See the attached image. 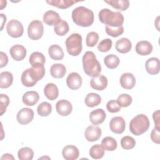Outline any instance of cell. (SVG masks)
<instances>
[{"mask_svg": "<svg viewBox=\"0 0 160 160\" xmlns=\"http://www.w3.org/2000/svg\"><path fill=\"white\" fill-rule=\"evenodd\" d=\"M71 16L73 22L81 27L91 26L94 19L93 11L82 6L74 8L72 11Z\"/></svg>", "mask_w": 160, "mask_h": 160, "instance_id": "obj_1", "label": "cell"}, {"mask_svg": "<svg viewBox=\"0 0 160 160\" xmlns=\"http://www.w3.org/2000/svg\"><path fill=\"white\" fill-rule=\"evenodd\" d=\"M99 21L106 26L112 28L122 26L124 18L122 14L119 11H112L109 9L104 8L98 14Z\"/></svg>", "mask_w": 160, "mask_h": 160, "instance_id": "obj_2", "label": "cell"}, {"mask_svg": "<svg viewBox=\"0 0 160 160\" xmlns=\"http://www.w3.org/2000/svg\"><path fill=\"white\" fill-rule=\"evenodd\" d=\"M82 62L84 71L88 76L95 77L100 74L101 66L93 52L86 51L82 58Z\"/></svg>", "mask_w": 160, "mask_h": 160, "instance_id": "obj_3", "label": "cell"}, {"mask_svg": "<svg viewBox=\"0 0 160 160\" xmlns=\"http://www.w3.org/2000/svg\"><path fill=\"white\" fill-rule=\"evenodd\" d=\"M45 74L44 66L31 67L24 70L21 77L22 84L26 87L34 86L38 81L41 80Z\"/></svg>", "mask_w": 160, "mask_h": 160, "instance_id": "obj_4", "label": "cell"}, {"mask_svg": "<svg viewBox=\"0 0 160 160\" xmlns=\"http://www.w3.org/2000/svg\"><path fill=\"white\" fill-rule=\"evenodd\" d=\"M149 118L143 114H139L134 117L129 123L131 132L136 136H140L146 132L149 128Z\"/></svg>", "mask_w": 160, "mask_h": 160, "instance_id": "obj_5", "label": "cell"}, {"mask_svg": "<svg viewBox=\"0 0 160 160\" xmlns=\"http://www.w3.org/2000/svg\"><path fill=\"white\" fill-rule=\"evenodd\" d=\"M82 36L79 33H72L65 41L67 51L72 56H78L82 51Z\"/></svg>", "mask_w": 160, "mask_h": 160, "instance_id": "obj_6", "label": "cell"}, {"mask_svg": "<svg viewBox=\"0 0 160 160\" xmlns=\"http://www.w3.org/2000/svg\"><path fill=\"white\" fill-rule=\"evenodd\" d=\"M44 26L39 20L32 21L28 28V37L32 40L39 39L43 35Z\"/></svg>", "mask_w": 160, "mask_h": 160, "instance_id": "obj_7", "label": "cell"}, {"mask_svg": "<svg viewBox=\"0 0 160 160\" xmlns=\"http://www.w3.org/2000/svg\"><path fill=\"white\" fill-rule=\"evenodd\" d=\"M8 34L12 38H18L21 37L24 32L22 24L17 19L10 20L6 26Z\"/></svg>", "mask_w": 160, "mask_h": 160, "instance_id": "obj_8", "label": "cell"}, {"mask_svg": "<svg viewBox=\"0 0 160 160\" xmlns=\"http://www.w3.org/2000/svg\"><path fill=\"white\" fill-rule=\"evenodd\" d=\"M34 116V111L32 109L24 108L18 111L16 119L20 124L24 125L31 122L33 120Z\"/></svg>", "mask_w": 160, "mask_h": 160, "instance_id": "obj_9", "label": "cell"}, {"mask_svg": "<svg viewBox=\"0 0 160 160\" xmlns=\"http://www.w3.org/2000/svg\"><path fill=\"white\" fill-rule=\"evenodd\" d=\"M126 128V122L123 118L116 116L112 118L109 122L110 130L115 134L122 133Z\"/></svg>", "mask_w": 160, "mask_h": 160, "instance_id": "obj_10", "label": "cell"}, {"mask_svg": "<svg viewBox=\"0 0 160 160\" xmlns=\"http://www.w3.org/2000/svg\"><path fill=\"white\" fill-rule=\"evenodd\" d=\"M101 134L102 131L99 126L91 125L86 128L84 132V136L88 141L94 142L100 138Z\"/></svg>", "mask_w": 160, "mask_h": 160, "instance_id": "obj_11", "label": "cell"}, {"mask_svg": "<svg viewBox=\"0 0 160 160\" xmlns=\"http://www.w3.org/2000/svg\"><path fill=\"white\" fill-rule=\"evenodd\" d=\"M82 80L81 76L76 72H71L66 78V84L72 90H76L81 88Z\"/></svg>", "mask_w": 160, "mask_h": 160, "instance_id": "obj_12", "label": "cell"}, {"mask_svg": "<svg viewBox=\"0 0 160 160\" xmlns=\"http://www.w3.org/2000/svg\"><path fill=\"white\" fill-rule=\"evenodd\" d=\"M56 109L59 115L62 116H67L71 113L72 111V106L69 101L61 99L56 102Z\"/></svg>", "mask_w": 160, "mask_h": 160, "instance_id": "obj_13", "label": "cell"}, {"mask_svg": "<svg viewBox=\"0 0 160 160\" xmlns=\"http://www.w3.org/2000/svg\"><path fill=\"white\" fill-rule=\"evenodd\" d=\"M108 79L104 75L99 74L97 76L92 77L90 80L91 87L98 91L104 90L108 86Z\"/></svg>", "mask_w": 160, "mask_h": 160, "instance_id": "obj_14", "label": "cell"}, {"mask_svg": "<svg viewBox=\"0 0 160 160\" xmlns=\"http://www.w3.org/2000/svg\"><path fill=\"white\" fill-rule=\"evenodd\" d=\"M9 53L13 59L20 61L25 58L27 51L22 45L15 44L10 48Z\"/></svg>", "mask_w": 160, "mask_h": 160, "instance_id": "obj_15", "label": "cell"}, {"mask_svg": "<svg viewBox=\"0 0 160 160\" xmlns=\"http://www.w3.org/2000/svg\"><path fill=\"white\" fill-rule=\"evenodd\" d=\"M62 155L66 160H75L79 158V151L74 145H67L62 150Z\"/></svg>", "mask_w": 160, "mask_h": 160, "instance_id": "obj_16", "label": "cell"}, {"mask_svg": "<svg viewBox=\"0 0 160 160\" xmlns=\"http://www.w3.org/2000/svg\"><path fill=\"white\" fill-rule=\"evenodd\" d=\"M119 82L122 88L126 89H131L135 86L136 78L132 73L125 72L120 77Z\"/></svg>", "mask_w": 160, "mask_h": 160, "instance_id": "obj_17", "label": "cell"}, {"mask_svg": "<svg viewBox=\"0 0 160 160\" xmlns=\"http://www.w3.org/2000/svg\"><path fill=\"white\" fill-rule=\"evenodd\" d=\"M106 118L105 111L101 108L92 111L89 116L90 121L94 125H98L102 123Z\"/></svg>", "mask_w": 160, "mask_h": 160, "instance_id": "obj_18", "label": "cell"}, {"mask_svg": "<svg viewBox=\"0 0 160 160\" xmlns=\"http://www.w3.org/2000/svg\"><path fill=\"white\" fill-rule=\"evenodd\" d=\"M147 72L151 75H156L159 72V59L157 58H150L145 63Z\"/></svg>", "mask_w": 160, "mask_h": 160, "instance_id": "obj_19", "label": "cell"}, {"mask_svg": "<svg viewBox=\"0 0 160 160\" xmlns=\"http://www.w3.org/2000/svg\"><path fill=\"white\" fill-rule=\"evenodd\" d=\"M153 47L152 44L148 41H140L136 45V51L141 56H147L151 53Z\"/></svg>", "mask_w": 160, "mask_h": 160, "instance_id": "obj_20", "label": "cell"}, {"mask_svg": "<svg viewBox=\"0 0 160 160\" xmlns=\"http://www.w3.org/2000/svg\"><path fill=\"white\" fill-rule=\"evenodd\" d=\"M115 48L119 52L125 54L131 51L132 48V43L129 39L122 38L116 42Z\"/></svg>", "mask_w": 160, "mask_h": 160, "instance_id": "obj_21", "label": "cell"}, {"mask_svg": "<svg viewBox=\"0 0 160 160\" xmlns=\"http://www.w3.org/2000/svg\"><path fill=\"white\" fill-rule=\"evenodd\" d=\"M39 99V94L34 91H29L25 92L22 96V102L28 106L35 105Z\"/></svg>", "mask_w": 160, "mask_h": 160, "instance_id": "obj_22", "label": "cell"}, {"mask_svg": "<svg viewBox=\"0 0 160 160\" xmlns=\"http://www.w3.org/2000/svg\"><path fill=\"white\" fill-rule=\"evenodd\" d=\"M29 62L31 65V67H39L41 66H44L46 58L42 52L35 51L30 55L29 58Z\"/></svg>", "mask_w": 160, "mask_h": 160, "instance_id": "obj_23", "label": "cell"}, {"mask_svg": "<svg viewBox=\"0 0 160 160\" xmlns=\"http://www.w3.org/2000/svg\"><path fill=\"white\" fill-rule=\"evenodd\" d=\"M44 94L45 96L49 100H54L59 96V89L58 86L52 83H48L44 88Z\"/></svg>", "mask_w": 160, "mask_h": 160, "instance_id": "obj_24", "label": "cell"}, {"mask_svg": "<svg viewBox=\"0 0 160 160\" xmlns=\"http://www.w3.org/2000/svg\"><path fill=\"white\" fill-rule=\"evenodd\" d=\"M42 19L43 22L48 26H53L59 21L61 18L57 12L52 10H48L44 14Z\"/></svg>", "mask_w": 160, "mask_h": 160, "instance_id": "obj_25", "label": "cell"}, {"mask_svg": "<svg viewBox=\"0 0 160 160\" xmlns=\"http://www.w3.org/2000/svg\"><path fill=\"white\" fill-rule=\"evenodd\" d=\"M48 54L51 59L56 61L61 60L64 56L62 48L58 44L50 46L48 48Z\"/></svg>", "mask_w": 160, "mask_h": 160, "instance_id": "obj_26", "label": "cell"}, {"mask_svg": "<svg viewBox=\"0 0 160 160\" xmlns=\"http://www.w3.org/2000/svg\"><path fill=\"white\" fill-rule=\"evenodd\" d=\"M66 73V68L61 63L53 64L50 68V74L54 78H62Z\"/></svg>", "mask_w": 160, "mask_h": 160, "instance_id": "obj_27", "label": "cell"}, {"mask_svg": "<svg viewBox=\"0 0 160 160\" xmlns=\"http://www.w3.org/2000/svg\"><path fill=\"white\" fill-rule=\"evenodd\" d=\"M54 30L57 35L63 36L68 32L69 27L68 23L66 21L61 19L54 25Z\"/></svg>", "mask_w": 160, "mask_h": 160, "instance_id": "obj_28", "label": "cell"}, {"mask_svg": "<svg viewBox=\"0 0 160 160\" xmlns=\"http://www.w3.org/2000/svg\"><path fill=\"white\" fill-rule=\"evenodd\" d=\"M13 82V76L11 72L2 71L0 73V88H8Z\"/></svg>", "mask_w": 160, "mask_h": 160, "instance_id": "obj_29", "label": "cell"}, {"mask_svg": "<svg viewBox=\"0 0 160 160\" xmlns=\"http://www.w3.org/2000/svg\"><path fill=\"white\" fill-rule=\"evenodd\" d=\"M84 102L88 107L93 108L101 102V97L97 93L90 92L87 94Z\"/></svg>", "mask_w": 160, "mask_h": 160, "instance_id": "obj_30", "label": "cell"}, {"mask_svg": "<svg viewBox=\"0 0 160 160\" xmlns=\"http://www.w3.org/2000/svg\"><path fill=\"white\" fill-rule=\"evenodd\" d=\"M79 2V1H74V0H50L46 1V2L49 4L57 7L60 9H66L74 4Z\"/></svg>", "mask_w": 160, "mask_h": 160, "instance_id": "obj_31", "label": "cell"}, {"mask_svg": "<svg viewBox=\"0 0 160 160\" xmlns=\"http://www.w3.org/2000/svg\"><path fill=\"white\" fill-rule=\"evenodd\" d=\"M104 1L114 8L122 11H126L129 6V1L128 0H104Z\"/></svg>", "mask_w": 160, "mask_h": 160, "instance_id": "obj_32", "label": "cell"}, {"mask_svg": "<svg viewBox=\"0 0 160 160\" xmlns=\"http://www.w3.org/2000/svg\"><path fill=\"white\" fill-rule=\"evenodd\" d=\"M104 62L106 66L111 69L116 68L120 62L119 58L115 54H108L104 58Z\"/></svg>", "mask_w": 160, "mask_h": 160, "instance_id": "obj_33", "label": "cell"}, {"mask_svg": "<svg viewBox=\"0 0 160 160\" xmlns=\"http://www.w3.org/2000/svg\"><path fill=\"white\" fill-rule=\"evenodd\" d=\"M101 146L103 147L104 150L108 151H114L118 146L116 140L111 136H106L101 141Z\"/></svg>", "mask_w": 160, "mask_h": 160, "instance_id": "obj_34", "label": "cell"}, {"mask_svg": "<svg viewBox=\"0 0 160 160\" xmlns=\"http://www.w3.org/2000/svg\"><path fill=\"white\" fill-rule=\"evenodd\" d=\"M89 156L94 159H99L102 158L104 155V149L101 144L93 145L89 149Z\"/></svg>", "mask_w": 160, "mask_h": 160, "instance_id": "obj_35", "label": "cell"}, {"mask_svg": "<svg viewBox=\"0 0 160 160\" xmlns=\"http://www.w3.org/2000/svg\"><path fill=\"white\" fill-rule=\"evenodd\" d=\"M18 157L20 160H31L34 157V151L28 147L22 148L18 152Z\"/></svg>", "mask_w": 160, "mask_h": 160, "instance_id": "obj_36", "label": "cell"}, {"mask_svg": "<svg viewBox=\"0 0 160 160\" xmlns=\"http://www.w3.org/2000/svg\"><path fill=\"white\" fill-rule=\"evenodd\" d=\"M52 112V106L48 102H42L37 108V112L38 115L42 117L49 116Z\"/></svg>", "mask_w": 160, "mask_h": 160, "instance_id": "obj_37", "label": "cell"}, {"mask_svg": "<svg viewBox=\"0 0 160 160\" xmlns=\"http://www.w3.org/2000/svg\"><path fill=\"white\" fill-rule=\"evenodd\" d=\"M136 145L135 139L130 136H125L121 138V146L124 149H131Z\"/></svg>", "mask_w": 160, "mask_h": 160, "instance_id": "obj_38", "label": "cell"}, {"mask_svg": "<svg viewBox=\"0 0 160 160\" xmlns=\"http://www.w3.org/2000/svg\"><path fill=\"white\" fill-rule=\"evenodd\" d=\"M99 40V35L94 31L88 33L86 38V44L88 47H94L98 43Z\"/></svg>", "mask_w": 160, "mask_h": 160, "instance_id": "obj_39", "label": "cell"}, {"mask_svg": "<svg viewBox=\"0 0 160 160\" xmlns=\"http://www.w3.org/2000/svg\"><path fill=\"white\" fill-rule=\"evenodd\" d=\"M117 101L119 106L122 108L128 107L132 102V97L128 94H121L118 97Z\"/></svg>", "mask_w": 160, "mask_h": 160, "instance_id": "obj_40", "label": "cell"}, {"mask_svg": "<svg viewBox=\"0 0 160 160\" xmlns=\"http://www.w3.org/2000/svg\"><path fill=\"white\" fill-rule=\"evenodd\" d=\"M112 45V41L111 39L106 38L102 39L98 45V49L102 52H106L109 51Z\"/></svg>", "mask_w": 160, "mask_h": 160, "instance_id": "obj_41", "label": "cell"}, {"mask_svg": "<svg viewBox=\"0 0 160 160\" xmlns=\"http://www.w3.org/2000/svg\"><path fill=\"white\" fill-rule=\"evenodd\" d=\"M106 32L108 35L113 38L118 37L124 32V27L121 26L119 28H112L106 26Z\"/></svg>", "mask_w": 160, "mask_h": 160, "instance_id": "obj_42", "label": "cell"}, {"mask_svg": "<svg viewBox=\"0 0 160 160\" xmlns=\"http://www.w3.org/2000/svg\"><path fill=\"white\" fill-rule=\"evenodd\" d=\"M121 106L118 104L117 100L112 99L109 101L106 104V108L108 111L111 113L118 112L121 110Z\"/></svg>", "mask_w": 160, "mask_h": 160, "instance_id": "obj_43", "label": "cell"}, {"mask_svg": "<svg viewBox=\"0 0 160 160\" xmlns=\"http://www.w3.org/2000/svg\"><path fill=\"white\" fill-rule=\"evenodd\" d=\"M1 116H2L6 111V108L9 104V97L6 94H1Z\"/></svg>", "mask_w": 160, "mask_h": 160, "instance_id": "obj_44", "label": "cell"}, {"mask_svg": "<svg viewBox=\"0 0 160 160\" xmlns=\"http://www.w3.org/2000/svg\"><path fill=\"white\" fill-rule=\"evenodd\" d=\"M151 139L156 144L160 143V136H159V131L154 128L151 132Z\"/></svg>", "mask_w": 160, "mask_h": 160, "instance_id": "obj_45", "label": "cell"}, {"mask_svg": "<svg viewBox=\"0 0 160 160\" xmlns=\"http://www.w3.org/2000/svg\"><path fill=\"white\" fill-rule=\"evenodd\" d=\"M152 118L155 124L154 128L159 130L160 129V122H159V110L154 111L152 114Z\"/></svg>", "mask_w": 160, "mask_h": 160, "instance_id": "obj_46", "label": "cell"}, {"mask_svg": "<svg viewBox=\"0 0 160 160\" xmlns=\"http://www.w3.org/2000/svg\"><path fill=\"white\" fill-rule=\"evenodd\" d=\"M0 56H1V64H0V68H3L6 66L8 62V58L6 53H4L2 51H1L0 52Z\"/></svg>", "mask_w": 160, "mask_h": 160, "instance_id": "obj_47", "label": "cell"}, {"mask_svg": "<svg viewBox=\"0 0 160 160\" xmlns=\"http://www.w3.org/2000/svg\"><path fill=\"white\" fill-rule=\"evenodd\" d=\"M1 159H14V158L12 154H4L1 157Z\"/></svg>", "mask_w": 160, "mask_h": 160, "instance_id": "obj_48", "label": "cell"}, {"mask_svg": "<svg viewBox=\"0 0 160 160\" xmlns=\"http://www.w3.org/2000/svg\"><path fill=\"white\" fill-rule=\"evenodd\" d=\"M1 15V20H2V22H1V30L3 29V26H4V22H6V15H4V14L1 13L0 14Z\"/></svg>", "mask_w": 160, "mask_h": 160, "instance_id": "obj_49", "label": "cell"}]
</instances>
